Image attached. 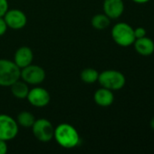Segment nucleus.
Instances as JSON below:
<instances>
[{
    "label": "nucleus",
    "instance_id": "10",
    "mask_svg": "<svg viewBox=\"0 0 154 154\" xmlns=\"http://www.w3.org/2000/svg\"><path fill=\"white\" fill-rule=\"evenodd\" d=\"M13 60L20 69L26 67L32 64L34 60L33 51L27 46H21L15 51Z\"/></svg>",
    "mask_w": 154,
    "mask_h": 154
},
{
    "label": "nucleus",
    "instance_id": "19",
    "mask_svg": "<svg viewBox=\"0 0 154 154\" xmlns=\"http://www.w3.org/2000/svg\"><path fill=\"white\" fill-rule=\"evenodd\" d=\"M134 36L135 39H139L146 36V30L143 27H137L136 29H134Z\"/></svg>",
    "mask_w": 154,
    "mask_h": 154
},
{
    "label": "nucleus",
    "instance_id": "23",
    "mask_svg": "<svg viewBox=\"0 0 154 154\" xmlns=\"http://www.w3.org/2000/svg\"><path fill=\"white\" fill-rule=\"evenodd\" d=\"M150 125H151V127H152V129L154 130V116L152 118V120H151V123H150Z\"/></svg>",
    "mask_w": 154,
    "mask_h": 154
},
{
    "label": "nucleus",
    "instance_id": "1",
    "mask_svg": "<svg viewBox=\"0 0 154 154\" xmlns=\"http://www.w3.org/2000/svg\"><path fill=\"white\" fill-rule=\"evenodd\" d=\"M54 139L61 147L64 149H73L76 147L81 141L78 131L72 125L63 123L54 128Z\"/></svg>",
    "mask_w": 154,
    "mask_h": 154
},
{
    "label": "nucleus",
    "instance_id": "5",
    "mask_svg": "<svg viewBox=\"0 0 154 154\" xmlns=\"http://www.w3.org/2000/svg\"><path fill=\"white\" fill-rule=\"evenodd\" d=\"M31 128L34 136L41 143H49L54 139V127L46 118L35 119Z\"/></svg>",
    "mask_w": 154,
    "mask_h": 154
},
{
    "label": "nucleus",
    "instance_id": "17",
    "mask_svg": "<svg viewBox=\"0 0 154 154\" xmlns=\"http://www.w3.org/2000/svg\"><path fill=\"white\" fill-rule=\"evenodd\" d=\"M80 78L85 84H93L98 81L99 72L93 68H86L81 71Z\"/></svg>",
    "mask_w": 154,
    "mask_h": 154
},
{
    "label": "nucleus",
    "instance_id": "8",
    "mask_svg": "<svg viewBox=\"0 0 154 154\" xmlns=\"http://www.w3.org/2000/svg\"><path fill=\"white\" fill-rule=\"evenodd\" d=\"M26 99L31 106L41 108L48 106L51 100V96L47 89L37 86L29 90Z\"/></svg>",
    "mask_w": 154,
    "mask_h": 154
},
{
    "label": "nucleus",
    "instance_id": "7",
    "mask_svg": "<svg viewBox=\"0 0 154 154\" xmlns=\"http://www.w3.org/2000/svg\"><path fill=\"white\" fill-rule=\"evenodd\" d=\"M19 132V125L12 116L0 114V140L9 142L14 140Z\"/></svg>",
    "mask_w": 154,
    "mask_h": 154
},
{
    "label": "nucleus",
    "instance_id": "20",
    "mask_svg": "<svg viewBox=\"0 0 154 154\" xmlns=\"http://www.w3.org/2000/svg\"><path fill=\"white\" fill-rule=\"evenodd\" d=\"M7 24L4 19V17H0V36H3L7 31Z\"/></svg>",
    "mask_w": 154,
    "mask_h": 154
},
{
    "label": "nucleus",
    "instance_id": "22",
    "mask_svg": "<svg viewBox=\"0 0 154 154\" xmlns=\"http://www.w3.org/2000/svg\"><path fill=\"white\" fill-rule=\"evenodd\" d=\"M133 1L137 3V4H145V3L149 2L150 0H133Z\"/></svg>",
    "mask_w": 154,
    "mask_h": 154
},
{
    "label": "nucleus",
    "instance_id": "12",
    "mask_svg": "<svg viewBox=\"0 0 154 154\" xmlns=\"http://www.w3.org/2000/svg\"><path fill=\"white\" fill-rule=\"evenodd\" d=\"M93 100L99 106L107 107L113 105L114 101V95L112 90L102 87L94 92Z\"/></svg>",
    "mask_w": 154,
    "mask_h": 154
},
{
    "label": "nucleus",
    "instance_id": "2",
    "mask_svg": "<svg viewBox=\"0 0 154 154\" xmlns=\"http://www.w3.org/2000/svg\"><path fill=\"white\" fill-rule=\"evenodd\" d=\"M21 69L14 62L6 59H0V87H10L20 79Z\"/></svg>",
    "mask_w": 154,
    "mask_h": 154
},
{
    "label": "nucleus",
    "instance_id": "16",
    "mask_svg": "<svg viewBox=\"0 0 154 154\" xmlns=\"http://www.w3.org/2000/svg\"><path fill=\"white\" fill-rule=\"evenodd\" d=\"M15 120L19 126L24 128H31L35 121V117L32 113L28 111H22L17 115Z\"/></svg>",
    "mask_w": 154,
    "mask_h": 154
},
{
    "label": "nucleus",
    "instance_id": "15",
    "mask_svg": "<svg viewBox=\"0 0 154 154\" xmlns=\"http://www.w3.org/2000/svg\"><path fill=\"white\" fill-rule=\"evenodd\" d=\"M111 23V19L103 13V14H97L93 16L91 20L92 26L96 30H104L106 29Z\"/></svg>",
    "mask_w": 154,
    "mask_h": 154
},
{
    "label": "nucleus",
    "instance_id": "6",
    "mask_svg": "<svg viewBox=\"0 0 154 154\" xmlns=\"http://www.w3.org/2000/svg\"><path fill=\"white\" fill-rule=\"evenodd\" d=\"M46 77L44 69L38 66L30 64L23 69L20 72V79L31 86H38L42 84Z\"/></svg>",
    "mask_w": 154,
    "mask_h": 154
},
{
    "label": "nucleus",
    "instance_id": "14",
    "mask_svg": "<svg viewBox=\"0 0 154 154\" xmlns=\"http://www.w3.org/2000/svg\"><path fill=\"white\" fill-rule=\"evenodd\" d=\"M10 90L12 95L17 99H26V97L29 92V85L23 81L22 79H18L15 83L10 86Z\"/></svg>",
    "mask_w": 154,
    "mask_h": 154
},
{
    "label": "nucleus",
    "instance_id": "11",
    "mask_svg": "<svg viewBox=\"0 0 154 154\" xmlns=\"http://www.w3.org/2000/svg\"><path fill=\"white\" fill-rule=\"evenodd\" d=\"M103 8L110 19H117L124 11V4L123 0H104Z\"/></svg>",
    "mask_w": 154,
    "mask_h": 154
},
{
    "label": "nucleus",
    "instance_id": "9",
    "mask_svg": "<svg viewBox=\"0 0 154 154\" xmlns=\"http://www.w3.org/2000/svg\"><path fill=\"white\" fill-rule=\"evenodd\" d=\"M7 27L13 30H20L26 25L27 17L20 9H8L3 16Z\"/></svg>",
    "mask_w": 154,
    "mask_h": 154
},
{
    "label": "nucleus",
    "instance_id": "21",
    "mask_svg": "<svg viewBox=\"0 0 154 154\" xmlns=\"http://www.w3.org/2000/svg\"><path fill=\"white\" fill-rule=\"evenodd\" d=\"M7 142L5 141H3V140H0V154H5L7 152V144H6Z\"/></svg>",
    "mask_w": 154,
    "mask_h": 154
},
{
    "label": "nucleus",
    "instance_id": "3",
    "mask_svg": "<svg viewBox=\"0 0 154 154\" xmlns=\"http://www.w3.org/2000/svg\"><path fill=\"white\" fill-rule=\"evenodd\" d=\"M98 82L101 87L108 88L112 91H116L122 89L124 87L126 79L121 71L106 69L99 73Z\"/></svg>",
    "mask_w": 154,
    "mask_h": 154
},
{
    "label": "nucleus",
    "instance_id": "18",
    "mask_svg": "<svg viewBox=\"0 0 154 154\" xmlns=\"http://www.w3.org/2000/svg\"><path fill=\"white\" fill-rule=\"evenodd\" d=\"M8 9H9L8 1L7 0H0V17H3Z\"/></svg>",
    "mask_w": 154,
    "mask_h": 154
},
{
    "label": "nucleus",
    "instance_id": "4",
    "mask_svg": "<svg viewBox=\"0 0 154 154\" xmlns=\"http://www.w3.org/2000/svg\"><path fill=\"white\" fill-rule=\"evenodd\" d=\"M112 38L119 46L128 47L135 41L134 29L127 23H118L112 29Z\"/></svg>",
    "mask_w": 154,
    "mask_h": 154
},
{
    "label": "nucleus",
    "instance_id": "13",
    "mask_svg": "<svg viewBox=\"0 0 154 154\" xmlns=\"http://www.w3.org/2000/svg\"><path fill=\"white\" fill-rule=\"evenodd\" d=\"M133 45L135 51L142 56H150L154 52V42L146 36L135 39Z\"/></svg>",
    "mask_w": 154,
    "mask_h": 154
}]
</instances>
